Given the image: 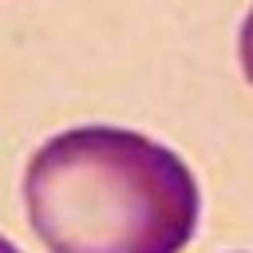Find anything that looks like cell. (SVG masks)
I'll list each match as a JSON object with an SVG mask.
<instances>
[{"instance_id": "1", "label": "cell", "mask_w": 253, "mask_h": 253, "mask_svg": "<svg viewBox=\"0 0 253 253\" xmlns=\"http://www.w3.org/2000/svg\"><path fill=\"white\" fill-rule=\"evenodd\" d=\"M24 210L47 253H182L202 198L170 146L126 126H71L32 154Z\"/></svg>"}, {"instance_id": "2", "label": "cell", "mask_w": 253, "mask_h": 253, "mask_svg": "<svg viewBox=\"0 0 253 253\" xmlns=\"http://www.w3.org/2000/svg\"><path fill=\"white\" fill-rule=\"evenodd\" d=\"M237 55H241V71H245V79L253 83V8H249V12H245V20H241Z\"/></svg>"}, {"instance_id": "3", "label": "cell", "mask_w": 253, "mask_h": 253, "mask_svg": "<svg viewBox=\"0 0 253 253\" xmlns=\"http://www.w3.org/2000/svg\"><path fill=\"white\" fill-rule=\"evenodd\" d=\"M0 253H20V249H16V245H12L8 237H0Z\"/></svg>"}]
</instances>
